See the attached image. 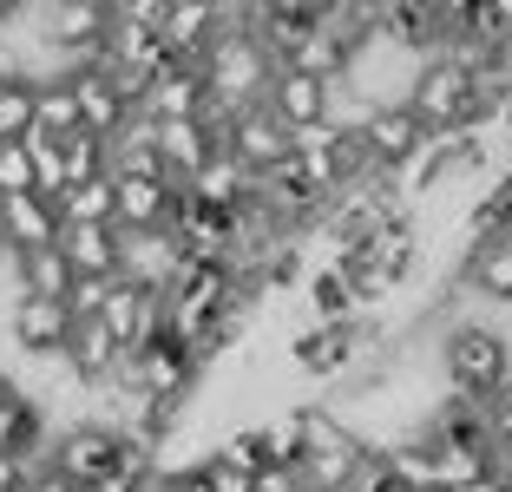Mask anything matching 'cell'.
<instances>
[{
  "mask_svg": "<svg viewBox=\"0 0 512 492\" xmlns=\"http://www.w3.org/2000/svg\"><path fill=\"white\" fill-rule=\"evenodd\" d=\"M434 368H440V381H447V394L493 401V394L512 381V348H506V335H499L493 322H480V315H460V322L440 328Z\"/></svg>",
  "mask_w": 512,
  "mask_h": 492,
  "instance_id": "cell-1",
  "label": "cell"
},
{
  "mask_svg": "<svg viewBox=\"0 0 512 492\" xmlns=\"http://www.w3.org/2000/svg\"><path fill=\"white\" fill-rule=\"evenodd\" d=\"M197 73H204V99H211L217 112H250V105H263V92H270L276 60L250 27H224L197 53Z\"/></svg>",
  "mask_w": 512,
  "mask_h": 492,
  "instance_id": "cell-2",
  "label": "cell"
},
{
  "mask_svg": "<svg viewBox=\"0 0 512 492\" xmlns=\"http://www.w3.org/2000/svg\"><path fill=\"white\" fill-rule=\"evenodd\" d=\"M407 112L421 119L427 138H440V132H473V125L493 112V99H486L480 79L453 60V53H427L414 86H407Z\"/></svg>",
  "mask_w": 512,
  "mask_h": 492,
  "instance_id": "cell-3",
  "label": "cell"
},
{
  "mask_svg": "<svg viewBox=\"0 0 512 492\" xmlns=\"http://www.w3.org/2000/svg\"><path fill=\"white\" fill-rule=\"evenodd\" d=\"M66 335H73V315L53 296H14L7 302V342L20 361H60Z\"/></svg>",
  "mask_w": 512,
  "mask_h": 492,
  "instance_id": "cell-4",
  "label": "cell"
},
{
  "mask_svg": "<svg viewBox=\"0 0 512 492\" xmlns=\"http://www.w3.org/2000/svg\"><path fill=\"white\" fill-rule=\"evenodd\" d=\"M178 269H184V250L171 230H119V283L165 296L178 283Z\"/></svg>",
  "mask_w": 512,
  "mask_h": 492,
  "instance_id": "cell-5",
  "label": "cell"
},
{
  "mask_svg": "<svg viewBox=\"0 0 512 492\" xmlns=\"http://www.w3.org/2000/svg\"><path fill=\"white\" fill-rule=\"evenodd\" d=\"M99 322H106V335L125 348V355H138L145 342H158V335H165V296L132 289V283H112L106 302H99Z\"/></svg>",
  "mask_w": 512,
  "mask_h": 492,
  "instance_id": "cell-6",
  "label": "cell"
},
{
  "mask_svg": "<svg viewBox=\"0 0 512 492\" xmlns=\"http://www.w3.org/2000/svg\"><path fill=\"white\" fill-rule=\"evenodd\" d=\"M66 86H73V105H79V132L119 138V125L132 119V99L112 86L106 66H99V60H92V66H66Z\"/></svg>",
  "mask_w": 512,
  "mask_h": 492,
  "instance_id": "cell-7",
  "label": "cell"
},
{
  "mask_svg": "<svg viewBox=\"0 0 512 492\" xmlns=\"http://www.w3.org/2000/svg\"><path fill=\"white\" fill-rule=\"evenodd\" d=\"M453 283L480 302H499L512 309V237L506 230H486V237H467V256H460V276Z\"/></svg>",
  "mask_w": 512,
  "mask_h": 492,
  "instance_id": "cell-8",
  "label": "cell"
},
{
  "mask_svg": "<svg viewBox=\"0 0 512 492\" xmlns=\"http://www.w3.org/2000/svg\"><path fill=\"white\" fill-rule=\"evenodd\" d=\"M217 151H230L250 178H263V171H276V164L289 158V132L270 119V112H263V105H250V112H230L224 145H217Z\"/></svg>",
  "mask_w": 512,
  "mask_h": 492,
  "instance_id": "cell-9",
  "label": "cell"
},
{
  "mask_svg": "<svg viewBox=\"0 0 512 492\" xmlns=\"http://www.w3.org/2000/svg\"><path fill=\"white\" fill-rule=\"evenodd\" d=\"M217 145H224V138L204 125V112H197V119H151V151H158V164H165V178L178 184V191L191 184V171L211 158Z\"/></svg>",
  "mask_w": 512,
  "mask_h": 492,
  "instance_id": "cell-10",
  "label": "cell"
},
{
  "mask_svg": "<svg viewBox=\"0 0 512 492\" xmlns=\"http://www.w3.org/2000/svg\"><path fill=\"white\" fill-rule=\"evenodd\" d=\"M178 184L171 178H112V230H171Z\"/></svg>",
  "mask_w": 512,
  "mask_h": 492,
  "instance_id": "cell-11",
  "label": "cell"
},
{
  "mask_svg": "<svg viewBox=\"0 0 512 492\" xmlns=\"http://www.w3.org/2000/svg\"><path fill=\"white\" fill-rule=\"evenodd\" d=\"M46 243H60V210H53V197H40V191L0 197V250L27 256V250H46Z\"/></svg>",
  "mask_w": 512,
  "mask_h": 492,
  "instance_id": "cell-12",
  "label": "cell"
},
{
  "mask_svg": "<svg viewBox=\"0 0 512 492\" xmlns=\"http://www.w3.org/2000/svg\"><path fill=\"white\" fill-rule=\"evenodd\" d=\"M421 138L427 132H421V119H414L407 105H375L355 145H362V158L375 164V171H394V164H407L414 151H421Z\"/></svg>",
  "mask_w": 512,
  "mask_h": 492,
  "instance_id": "cell-13",
  "label": "cell"
},
{
  "mask_svg": "<svg viewBox=\"0 0 512 492\" xmlns=\"http://www.w3.org/2000/svg\"><path fill=\"white\" fill-rule=\"evenodd\" d=\"M60 361H66V374H73L79 388H106L112 374H119L125 348L112 342V335H106V322H99V315H92V322H73V335H66Z\"/></svg>",
  "mask_w": 512,
  "mask_h": 492,
  "instance_id": "cell-14",
  "label": "cell"
},
{
  "mask_svg": "<svg viewBox=\"0 0 512 492\" xmlns=\"http://www.w3.org/2000/svg\"><path fill=\"white\" fill-rule=\"evenodd\" d=\"M217 33H224V7L217 0H171L165 20H158V40H165L171 60H197Z\"/></svg>",
  "mask_w": 512,
  "mask_h": 492,
  "instance_id": "cell-15",
  "label": "cell"
},
{
  "mask_svg": "<svg viewBox=\"0 0 512 492\" xmlns=\"http://www.w3.org/2000/svg\"><path fill=\"white\" fill-rule=\"evenodd\" d=\"M204 73H197V60H171L165 73L145 86V99H138V112L145 119H197L204 112Z\"/></svg>",
  "mask_w": 512,
  "mask_h": 492,
  "instance_id": "cell-16",
  "label": "cell"
},
{
  "mask_svg": "<svg viewBox=\"0 0 512 492\" xmlns=\"http://www.w3.org/2000/svg\"><path fill=\"white\" fill-rule=\"evenodd\" d=\"M60 256L73 276H119V230L112 224H60Z\"/></svg>",
  "mask_w": 512,
  "mask_h": 492,
  "instance_id": "cell-17",
  "label": "cell"
},
{
  "mask_svg": "<svg viewBox=\"0 0 512 492\" xmlns=\"http://www.w3.org/2000/svg\"><path fill=\"white\" fill-rule=\"evenodd\" d=\"M427 453H434V492L499 473V447H473V440H440V433H427Z\"/></svg>",
  "mask_w": 512,
  "mask_h": 492,
  "instance_id": "cell-18",
  "label": "cell"
},
{
  "mask_svg": "<svg viewBox=\"0 0 512 492\" xmlns=\"http://www.w3.org/2000/svg\"><path fill=\"white\" fill-rule=\"evenodd\" d=\"M184 197H197V204H211V210H237L243 197H250V171H243L230 151H211V158L191 171Z\"/></svg>",
  "mask_w": 512,
  "mask_h": 492,
  "instance_id": "cell-19",
  "label": "cell"
},
{
  "mask_svg": "<svg viewBox=\"0 0 512 492\" xmlns=\"http://www.w3.org/2000/svg\"><path fill=\"white\" fill-rule=\"evenodd\" d=\"M7 269H14V296H53V302H66V289H73V269H66L60 243L27 250V256H7Z\"/></svg>",
  "mask_w": 512,
  "mask_h": 492,
  "instance_id": "cell-20",
  "label": "cell"
},
{
  "mask_svg": "<svg viewBox=\"0 0 512 492\" xmlns=\"http://www.w3.org/2000/svg\"><path fill=\"white\" fill-rule=\"evenodd\" d=\"M33 132H40V138H73L79 132V105H73L66 73L33 79Z\"/></svg>",
  "mask_w": 512,
  "mask_h": 492,
  "instance_id": "cell-21",
  "label": "cell"
},
{
  "mask_svg": "<svg viewBox=\"0 0 512 492\" xmlns=\"http://www.w3.org/2000/svg\"><path fill=\"white\" fill-rule=\"evenodd\" d=\"M256 427V447H263V466H302V420L296 407H276V414L250 420Z\"/></svg>",
  "mask_w": 512,
  "mask_h": 492,
  "instance_id": "cell-22",
  "label": "cell"
},
{
  "mask_svg": "<svg viewBox=\"0 0 512 492\" xmlns=\"http://www.w3.org/2000/svg\"><path fill=\"white\" fill-rule=\"evenodd\" d=\"M53 210H60V224H112V171L86 184H66L53 197Z\"/></svg>",
  "mask_w": 512,
  "mask_h": 492,
  "instance_id": "cell-23",
  "label": "cell"
},
{
  "mask_svg": "<svg viewBox=\"0 0 512 492\" xmlns=\"http://www.w3.org/2000/svg\"><path fill=\"white\" fill-rule=\"evenodd\" d=\"M33 132V79L0 73V145H20Z\"/></svg>",
  "mask_w": 512,
  "mask_h": 492,
  "instance_id": "cell-24",
  "label": "cell"
},
{
  "mask_svg": "<svg viewBox=\"0 0 512 492\" xmlns=\"http://www.w3.org/2000/svg\"><path fill=\"white\" fill-rule=\"evenodd\" d=\"M60 164H66V184L106 178V138H92V132H73V138H60Z\"/></svg>",
  "mask_w": 512,
  "mask_h": 492,
  "instance_id": "cell-25",
  "label": "cell"
},
{
  "mask_svg": "<svg viewBox=\"0 0 512 492\" xmlns=\"http://www.w3.org/2000/svg\"><path fill=\"white\" fill-rule=\"evenodd\" d=\"M112 283H119V276H73V289H66V315H73V322H92Z\"/></svg>",
  "mask_w": 512,
  "mask_h": 492,
  "instance_id": "cell-26",
  "label": "cell"
},
{
  "mask_svg": "<svg viewBox=\"0 0 512 492\" xmlns=\"http://www.w3.org/2000/svg\"><path fill=\"white\" fill-rule=\"evenodd\" d=\"M434 7V20H440V33H467L473 20L486 14V0H427Z\"/></svg>",
  "mask_w": 512,
  "mask_h": 492,
  "instance_id": "cell-27",
  "label": "cell"
},
{
  "mask_svg": "<svg viewBox=\"0 0 512 492\" xmlns=\"http://www.w3.org/2000/svg\"><path fill=\"white\" fill-rule=\"evenodd\" d=\"M197 473H204V486H211V492H256V479L237 473V466H224L217 453H204V460H197Z\"/></svg>",
  "mask_w": 512,
  "mask_h": 492,
  "instance_id": "cell-28",
  "label": "cell"
},
{
  "mask_svg": "<svg viewBox=\"0 0 512 492\" xmlns=\"http://www.w3.org/2000/svg\"><path fill=\"white\" fill-rule=\"evenodd\" d=\"M165 7H171V0H112V20H132V27H151V33H158Z\"/></svg>",
  "mask_w": 512,
  "mask_h": 492,
  "instance_id": "cell-29",
  "label": "cell"
},
{
  "mask_svg": "<svg viewBox=\"0 0 512 492\" xmlns=\"http://www.w3.org/2000/svg\"><path fill=\"white\" fill-rule=\"evenodd\" d=\"M256 492H309V479H302L296 466H263V473H256Z\"/></svg>",
  "mask_w": 512,
  "mask_h": 492,
  "instance_id": "cell-30",
  "label": "cell"
},
{
  "mask_svg": "<svg viewBox=\"0 0 512 492\" xmlns=\"http://www.w3.org/2000/svg\"><path fill=\"white\" fill-rule=\"evenodd\" d=\"M20 492H79V486H73V479H60L53 466H33V473H27V486H20Z\"/></svg>",
  "mask_w": 512,
  "mask_h": 492,
  "instance_id": "cell-31",
  "label": "cell"
},
{
  "mask_svg": "<svg viewBox=\"0 0 512 492\" xmlns=\"http://www.w3.org/2000/svg\"><path fill=\"white\" fill-rule=\"evenodd\" d=\"M27 473H33L27 460H14V453H0V492H20V486H27Z\"/></svg>",
  "mask_w": 512,
  "mask_h": 492,
  "instance_id": "cell-32",
  "label": "cell"
},
{
  "mask_svg": "<svg viewBox=\"0 0 512 492\" xmlns=\"http://www.w3.org/2000/svg\"><path fill=\"white\" fill-rule=\"evenodd\" d=\"M447 492H506V473H486V479H467V486H447Z\"/></svg>",
  "mask_w": 512,
  "mask_h": 492,
  "instance_id": "cell-33",
  "label": "cell"
},
{
  "mask_svg": "<svg viewBox=\"0 0 512 492\" xmlns=\"http://www.w3.org/2000/svg\"><path fill=\"white\" fill-rule=\"evenodd\" d=\"M486 20H493V27H506V33H512V0H486Z\"/></svg>",
  "mask_w": 512,
  "mask_h": 492,
  "instance_id": "cell-34",
  "label": "cell"
},
{
  "mask_svg": "<svg viewBox=\"0 0 512 492\" xmlns=\"http://www.w3.org/2000/svg\"><path fill=\"white\" fill-rule=\"evenodd\" d=\"M0 7H7V14H27V7H40V0H0Z\"/></svg>",
  "mask_w": 512,
  "mask_h": 492,
  "instance_id": "cell-35",
  "label": "cell"
},
{
  "mask_svg": "<svg viewBox=\"0 0 512 492\" xmlns=\"http://www.w3.org/2000/svg\"><path fill=\"white\" fill-rule=\"evenodd\" d=\"M7 388H14V381H7V368H0V394H7Z\"/></svg>",
  "mask_w": 512,
  "mask_h": 492,
  "instance_id": "cell-36",
  "label": "cell"
},
{
  "mask_svg": "<svg viewBox=\"0 0 512 492\" xmlns=\"http://www.w3.org/2000/svg\"><path fill=\"white\" fill-rule=\"evenodd\" d=\"M499 466H512V447H506V453H499Z\"/></svg>",
  "mask_w": 512,
  "mask_h": 492,
  "instance_id": "cell-37",
  "label": "cell"
},
{
  "mask_svg": "<svg viewBox=\"0 0 512 492\" xmlns=\"http://www.w3.org/2000/svg\"><path fill=\"white\" fill-rule=\"evenodd\" d=\"M0 269H7V250H0Z\"/></svg>",
  "mask_w": 512,
  "mask_h": 492,
  "instance_id": "cell-38",
  "label": "cell"
},
{
  "mask_svg": "<svg viewBox=\"0 0 512 492\" xmlns=\"http://www.w3.org/2000/svg\"><path fill=\"white\" fill-rule=\"evenodd\" d=\"M0 20H7V7H0Z\"/></svg>",
  "mask_w": 512,
  "mask_h": 492,
  "instance_id": "cell-39",
  "label": "cell"
},
{
  "mask_svg": "<svg viewBox=\"0 0 512 492\" xmlns=\"http://www.w3.org/2000/svg\"><path fill=\"white\" fill-rule=\"evenodd\" d=\"M506 237H512V230H506Z\"/></svg>",
  "mask_w": 512,
  "mask_h": 492,
  "instance_id": "cell-40",
  "label": "cell"
}]
</instances>
